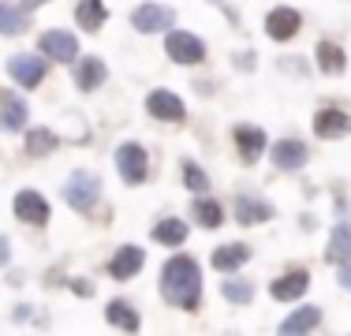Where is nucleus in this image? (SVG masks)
<instances>
[{
  "label": "nucleus",
  "mask_w": 351,
  "mask_h": 336,
  "mask_svg": "<svg viewBox=\"0 0 351 336\" xmlns=\"http://www.w3.org/2000/svg\"><path fill=\"white\" fill-rule=\"evenodd\" d=\"M165 53H169V60H176V64H202L206 60V41L198 38V34L172 30L169 41H165Z\"/></svg>",
  "instance_id": "nucleus-3"
},
{
  "label": "nucleus",
  "mask_w": 351,
  "mask_h": 336,
  "mask_svg": "<svg viewBox=\"0 0 351 336\" xmlns=\"http://www.w3.org/2000/svg\"><path fill=\"white\" fill-rule=\"evenodd\" d=\"M8 258H12V254H8V239L0 235V265H8Z\"/></svg>",
  "instance_id": "nucleus-32"
},
{
  "label": "nucleus",
  "mask_w": 351,
  "mask_h": 336,
  "mask_svg": "<svg viewBox=\"0 0 351 336\" xmlns=\"http://www.w3.org/2000/svg\"><path fill=\"white\" fill-rule=\"evenodd\" d=\"M273 165L280 168V172H295V168L306 165V146L299 139H284L273 146Z\"/></svg>",
  "instance_id": "nucleus-15"
},
{
  "label": "nucleus",
  "mask_w": 351,
  "mask_h": 336,
  "mask_svg": "<svg viewBox=\"0 0 351 336\" xmlns=\"http://www.w3.org/2000/svg\"><path fill=\"white\" fill-rule=\"evenodd\" d=\"M322 325V310L317 307H299L295 314H288L280 322V333H311Z\"/></svg>",
  "instance_id": "nucleus-21"
},
{
  "label": "nucleus",
  "mask_w": 351,
  "mask_h": 336,
  "mask_svg": "<svg viewBox=\"0 0 351 336\" xmlns=\"http://www.w3.org/2000/svg\"><path fill=\"white\" fill-rule=\"evenodd\" d=\"M232 139H236V146H239V154H243V161H258V154L265 149V131L262 128H254V123H239L236 131H232Z\"/></svg>",
  "instance_id": "nucleus-16"
},
{
  "label": "nucleus",
  "mask_w": 351,
  "mask_h": 336,
  "mask_svg": "<svg viewBox=\"0 0 351 336\" xmlns=\"http://www.w3.org/2000/svg\"><path fill=\"white\" fill-rule=\"evenodd\" d=\"M280 67H288V71H295V75H306V64L299 60V56H295V60H291V56H284Z\"/></svg>",
  "instance_id": "nucleus-30"
},
{
  "label": "nucleus",
  "mask_w": 351,
  "mask_h": 336,
  "mask_svg": "<svg viewBox=\"0 0 351 336\" xmlns=\"http://www.w3.org/2000/svg\"><path fill=\"white\" fill-rule=\"evenodd\" d=\"M105 82V60L101 56H86V60H79V67H75V86L79 90H97Z\"/></svg>",
  "instance_id": "nucleus-18"
},
{
  "label": "nucleus",
  "mask_w": 351,
  "mask_h": 336,
  "mask_svg": "<svg viewBox=\"0 0 351 336\" xmlns=\"http://www.w3.org/2000/svg\"><path fill=\"white\" fill-rule=\"evenodd\" d=\"M116 172L123 176V183H142L146 172H149L146 149H142L138 142H123V146L116 149Z\"/></svg>",
  "instance_id": "nucleus-4"
},
{
  "label": "nucleus",
  "mask_w": 351,
  "mask_h": 336,
  "mask_svg": "<svg viewBox=\"0 0 351 336\" xmlns=\"http://www.w3.org/2000/svg\"><path fill=\"white\" fill-rule=\"evenodd\" d=\"M247 258H250V250L243 247V243H224V247H217L213 250V269H221V273H236L239 265H247Z\"/></svg>",
  "instance_id": "nucleus-19"
},
{
  "label": "nucleus",
  "mask_w": 351,
  "mask_h": 336,
  "mask_svg": "<svg viewBox=\"0 0 351 336\" xmlns=\"http://www.w3.org/2000/svg\"><path fill=\"white\" fill-rule=\"evenodd\" d=\"M146 112L154 116V120H165V123H180L183 116H187V108H183L180 94H172V90H154V94L146 97Z\"/></svg>",
  "instance_id": "nucleus-6"
},
{
  "label": "nucleus",
  "mask_w": 351,
  "mask_h": 336,
  "mask_svg": "<svg viewBox=\"0 0 351 336\" xmlns=\"http://www.w3.org/2000/svg\"><path fill=\"white\" fill-rule=\"evenodd\" d=\"M0 128L4 131H23L27 128V101L12 90H0Z\"/></svg>",
  "instance_id": "nucleus-11"
},
{
  "label": "nucleus",
  "mask_w": 351,
  "mask_h": 336,
  "mask_svg": "<svg viewBox=\"0 0 351 336\" xmlns=\"http://www.w3.org/2000/svg\"><path fill=\"white\" fill-rule=\"evenodd\" d=\"M15 217H19L23 224L41 228V224H49V202L41 198L38 191H19V195H15Z\"/></svg>",
  "instance_id": "nucleus-9"
},
{
  "label": "nucleus",
  "mask_w": 351,
  "mask_h": 336,
  "mask_svg": "<svg viewBox=\"0 0 351 336\" xmlns=\"http://www.w3.org/2000/svg\"><path fill=\"white\" fill-rule=\"evenodd\" d=\"M340 288L351 291V258H348V262H340Z\"/></svg>",
  "instance_id": "nucleus-31"
},
{
  "label": "nucleus",
  "mask_w": 351,
  "mask_h": 336,
  "mask_svg": "<svg viewBox=\"0 0 351 336\" xmlns=\"http://www.w3.org/2000/svg\"><path fill=\"white\" fill-rule=\"evenodd\" d=\"M221 291H224V299H228V302H239V307H247V302L254 299V288H250L247 280H236V276H232V280H224Z\"/></svg>",
  "instance_id": "nucleus-28"
},
{
  "label": "nucleus",
  "mask_w": 351,
  "mask_h": 336,
  "mask_svg": "<svg viewBox=\"0 0 351 336\" xmlns=\"http://www.w3.org/2000/svg\"><path fill=\"white\" fill-rule=\"evenodd\" d=\"M97 198H101V180H97L94 172L79 168V172L68 176V183H64V202H68L75 213H90V209L97 206Z\"/></svg>",
  "instance_id": "nucleus-2"
},
{
  "label": "nucleus",
  "mask_w": 351,
  "mask_h": 336,
  "mask_svg": "<svg viewBox=\"0 0 351 336\" xmlns=\"http://www.w3.org/2000/svg\"><path fill=\"white\" fill-rule=\"evenodd\" d=\"M142 262H146V254L135 247V243H128V247H120L112 254V262H108V273L116 276V280H131V276L142 269Z\"/></svg>",
  "instance_id": "nucleus-13"
},
{
  "label": "nucleus",
  "mask_w": 351,
  "mask_h": 336,
  "mask_svg": "<svg viewBox=\"0 0 351 336\" xmlns=\"http://www.w3.org/2000/svg\"><path fill=\"white\" fill-rule=\"evenodd\" d=\"M41 53L56 64H71L75 56H79V41H75V34H68V30H45L41 34Z\"/></svg>",
  "instance_id": "nucleus-7"
},
{
  "label": "nucleus",
  "mask_w": 351,
  "mask_h": 336,
  "mask_svg": "<svg viewBox=\"0 0 351 336\" xmlns=\"http://www.w3.org/2000/svg\"><path fill=\"white\" fill-rule=\"evenodd\" d=\"M154 239L165 243V247H180V243L187 239V224L176 221V217H172V221H161V224L154 228Z\"/></svg>",
  "instance_id": "nucleus-27"
},
{
  "label": "nucleus",
  "mask_w": 351,
  "mask_h": 336,
  "mask_svg": "<svg viewBox=\"0 0 351 336\" xmlns=\"http://www.w3.org/2000/svg\"><path fill=\"white\" fill-rule=\"evenodd\" d=\"M269 217H273L269 202H262L254 195H239L236 198V221L239 224H262V221H269Z\"/></svg>",
  "instance_id": "nucleus-17"
},
{
  "label": "nucleus",
  "mask_w": 351,
  "mask_h": 336,
  "mask_svg": "<svg viewBox=\"0 0 351 336\" xmlns=\"http://www.w3.org/2000/svg\"><path fill=\"white\" fill-rule=\"evenodd\" d=\"M311 288V276H306V269H295V273H284L277 276V280L269 284V291H273V299H280V302H295L303 291Z\"/></svg>",
  "instance_id": "nucleus-12"
},
{
  "label": "nucleus",
  "mask_w": 351,
  "mask_h": 336,
  "mask_svg": "<svg viewBox=\"0 0 351 336\" xmlns=\"http://www.w3.org/2000/svg\"><path fill=\"white\" fill-rule=\"evenodd\" d=\"M0 15H4V4H0Z\"/></svg>",
  "instance_id": "nucleus-34"
},
{
  "label": "nucleus",
  "mask_w": 351,
  "mask_h": 336,
  "mask_svg": "<svg viewBox=\"0 0 351 336\" xmlns=\"http://www.w3.org/2000/svg\"><path fill=\"white\" fill-rule=\"evenodd\" d=\"M8 75H12L15 86L23 90H34L41 79H45V60L34 53H15L12 60H8Z\"/></svg>",
  "instance_id": "nucleus-5"
},
{
  "label": "nucleus",
  "mask_w": 351,
  "mask_h": 336,
  "mask_svg": "<svg viewBox=\"0 0 351 336\" xmlns=\"http://www.w3.org/2000/svg\"><path fill=\"white\" fill-rule=\"evenodd\" d=\"M105 317L116 325V329H123V333H135L138 325H142V317L135 314V307H131V302H120V299H112V302H108Z\"/></svg>",
  "instance_id": "nucleus-23"
},
{
  "label": "nucleus",
  "mask_w": 351,
  "mask_h": 336,
  "mask_svg": "<svg viewBox=\"0 0 351 336\" xmlns=\"http://www.w3.org/2000/svg\"><path fill=\"white\" fill-rule=\"evenodd\" d=\"M105 15H108V12H105L101 0H82V4L75 8V23H79L86 34L101 30V27H105Z\"/></svg>",
  "instance_id": "nucleus-22"
},
{
  "label": "nucleus",
  "mask_w": 351,
  "mask_h": 336,
  "mask_svg": "<svg viewBox=\"0 0 351 336\" xmlns=\"http://www.w3.org/2000/svg\"><path fill=\"white\" fill-rule=\"evenodd\" d=\"M299 27H303V19H299L295 8H277V12L265 15V34H269L273 41H288V38H295Z\"/></svg>",
  "instance_id": "nucleus-10"
},
{
  "label": "nucleus",
  "mask_w": 351,
  "mask_h": 336,
  "mask_svg": "<svg viewBox=\"0 0 351 336\" xmlns=\"http://www.w3.org/2000/svg\"><path fill=\"white\" fill-rule=\"evenodd\" d=\"M195 217H198L202 228H221V224H224V209L217 206L213 198H202V195L195 198Z\"/></svg>",
  "instance_id": "nucleus-26"
},
{
  "label": "nucleus",
  "mask_w": 351,
  "mask_h": 336,
  "mask_svg": "<svg viewBox=\"0 0 351 336\" xmlns=\"http://www.w3.org/2000/svg\"><path fill=\"white\" fill-rule=\"evenodd\" d=\"M172 8H161V4H142L131 12V27L142 30V34H157V30H169L172 27Z\"/></svg>",
  "instance_id": "nucleus-8"
},
{
  "label": "nucleus",
  "mask_w": 351,
  "mask_h": 336,
  "mask_svg": "<svg viewBox=\"0 0 351 336\" xmlns=\"http://www.w3.org/2000/svg\"><path fill=\"white\" fill-rule=\"evenodd\" d=\"M183 183H187V187L195 191V195L210 191V180H206V172H202V168H198L195 161H187V165H183Z\"/></svg>",
  "instance_id": "nucleus-29"
},
{
  "label": "nucleus",
  "mask_w": 351,
  "mask_h": 336,
  "mask_svg": "<svg viewBox=\"0 0 351 336\" xmlns=\"http://www.w3.org/2000/svg\"><path fill=\"white\" fill-rule=\"evenodd\" d=\"M161 296L180 310H198V299H202V269H198L195 258L176 254L165 262L161 269Z\"/></svg>",
  "instance_id": "nucleus-1"
},
{
  "label": "nucleus",
  "mask_w": 351,
  "mask_h": 336,
  "mask_svg": "<svg viewBox=\"0 0 351 336\" xmlns=\"http://www.w3.org/2000/svg\"><path fill=\"white\" fill-rule=\"evenodd\" d=\"M236 64H239V67H254V56L243 53V56H236Z\"/></svg>",
  "instance_id": "nucleus-33"
},
{
  "label": "nucleus",
  "mask_w": 351,
  "mask_h": 336,
  "mask_svg": "<svg viewBox=\"0 0 351 336\" xmlns=\"http://www.w3.org/2000/svg\"><path fill=\"white\" fill-rule=\"evenodd\" d=\"M317 67H322L325 75H340L348 67V56H344V49L337 45V41H317Z\"/></svg>",
  "instance_id": "nucleus-20"
},
{
  "label": "nucleus",
  "mask_w": 351,
  "mask_h": 336,
  "mask_svg": "<svg viewBox=\"0 0 351 336\" xmlns=\"http://www.w3.org/2000/svg\"><path fill=\"white\" fill-rule=\"evenodd\" d=\"M325 258H329V262H348V258H351V224L348 221H340L337 228H332Z\"/></svg>",
  "instance_id": "nucleus-24"
},
{
  "label": "nucleus",
  "mask_w": 351,
  "mask_h": 336,
  "mask_svg": "<svg viewBox=\"0 0 351 336\" xmlns=\"http://www.w3.org/2000/svg\"><path fill=\"white\" fill-rule=\"evenodd\" d=\"M314 131L322 134V139H344L351 131V116L340 112V108H322V112L314 116Z\"/></svg>",
  "instance_id": "nucleus-14"
},
{
  "label": "nucleus",
  "mask_w": 351,
  "mask_h": 336,
  "mask_svg": "<svg viewBox=\"0 0 351 336\" xmlns=\"http://www.w3.org/2000/svg\"><path fill=\"white\" fill-rule=\"evenodd\" d=\"M56 149V131L49 128H30L27 131V157H45Z\"/></svg>",
  "instance_id": "nucleus-25"
}]
</instances>
